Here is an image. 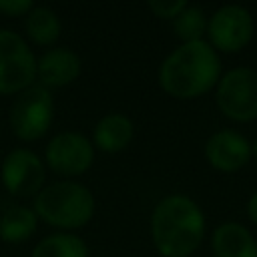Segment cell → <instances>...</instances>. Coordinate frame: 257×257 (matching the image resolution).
<instances>
[{
  "mask_svg": "<svg viewBox=\"0 0 257 257\" xmlns=\"http://www.w3.org/2000/svg\"><path fill=\"white\" fill-rule=\"evenodd\" d=\"M211 247L215 257H257V241L253 233L235 221H227L213 231Z\"/></svg>",
  "mask_w": 257,
  "mask_h": 257,
  "instance_id": "obj_12",
  "label": "cell"
},
{
  "mask_svg": "<svg viewBox=\"0 0 257 257\" xmlns=\"http://www.w3.org/2000/svg\"><path fill=\"white\" fill-rule=\"evenodd\" d=\"M36 231V213L22 205H12L0 215V239L22 243Z\"/></svg>",
  "mask_w": 257,
  "mask_h": 257,
  "instance_id": "obj_14",
  "label": "cell"
},
{
  "mask_svg": "<svg viewBox=\"0 0 257 257\" xmlns=\"http://www.w3.org/2000/svg\"><path fill=\"white\" fill-rule=\"evenodd\" d=\"M34 213L52 227L78 229L94 215L92 193L74 181H58L38 191Z\"/></svg>",
  "mask_w": 257,
  "mask_h": 257,
  "instance_id": "obj_3",
  "label": "cell"
},
{
  "mask_svg": "<svg viewBox=\"0 0 257 257\" xmlns=\"http://www.w3.org/2000/svg\"><path fill=\"white\" fill-rule=\"evenodd\" d=\"M255 32V22L251 12L241 4H225L209 18L207 34L209 44L221 52L243 50Z\"/></svg>",
  "mask_w": 257,
  "mask_h": 257,
  "instance_id": "obj_7",
  "label": "cell"
},
{
  "mask_svg": "<svg viewBox=\"0 0 257 257\" xmlns=\"http://www.w3.org/2000/svg\"><path fill=\"white\" fill-rule=\"evenodd\" d=\"M205 157L209 165L223 173L243 169L251 159V143L237 131H217L205 143Z\"/></svg>",
  "mask_w": 257,
  "mask_h": 257,
  "instance_id": "obj_10",
  "label": "cell"
},
{
  "mask_svg": "<svg viewBox=\"0 0 257 257\" xmlns=\"http://www.w3.org/2000/svg\"><path fill=\"white\" fill-rule=\"evenodd\" d=\"M86 245L76 235L58 233L44 237L32 251V257H86Z\"/></svg>",
  "mask_w": 257,
  "mask_h": 257,
  "instance_id": "obj_16",
  "label": "cell"
},
{
  "mask_svg": "<svg viewBox=\"0 0 257 257\" xmlns=\"http://www.w3.org/2000/svg\"><path fill=\"white\" fill-rule=\"evenodd\" d=\"M207 16L205 10L199 6H189L177 16L173 18V30L175 36H179L183 42H195V40H203V34L207 32Z\"/></svg>",
  "mask_w": 257,
  "mask_h": 257,
  "instance_id": "obj_17",
  "label": "cell"
},
{
  "mask_svg": "<svg viewBox=\"0 0 257 257\" xmlns=\"http://www.w3.org/2000/svg\"><path fill=\"white\" fill-rule=\"evenodd\" d=\"M149 8L159 18H177L187 8V0H151Z\"/></svg>",
  "mask_w": 257,
  "mask_h": 257,
  "instance_id": "obj_18",
  "label": "cell"
},
{
  "mask_svg": "<svg viewBox=\"0 0 257 257\" xmlns=\"http://www.w3.org/2000/svg\"><path fill=\"white\" fill-rule=\"evenodd\" d=\"M36 74L48 86L70 84L80 74V58L70 48H50L38 58Z\"/></svg>",
  "mask_w": 257,
  "mask_h": 257,
  "instance_id": "obj_11",
  "label": "cell"
},
{
  "mask_svg": "<svg viewBox=\"0 0 257 257\" xmlns=\"http://www.w3.org/2000/svg\"><path fill=\"white\" fill-rule=\"evenodd\" d=\"M133 139V122L120 112L102 116L94 126V145L106 153L122 151Z\"/></svg>",
  "mask_w": 257,
  "mask_h": 257,
  "instance_id": "obj_13",
  "label": "cell"
},
{
  "mask_svg": "<svg viewBox=\"0 0 257 257\" xmlns=\"http://www.w3.org/2000/svg\"><path fill=\"white\" fill-rule=\"evenodd\" d=\"M251 157H255V159H257V139L251 143Z\"/></svg>",
  "mask_w": 257,
  "mask_h": 257,
  "instance_id": "obj_21",
  "label": "cell"
},
{
  "mask_svg": "<svg viewBox=\"0 0 257 257\" xmlns=\"http://www.w3.org/2000/svg\"><path fill=\"white\" fill-rule=\"evenodd\" d=\"M219 80L221 58L205 40L183 42L163 60L159 68V82L163 90L183 100L209 92Z\"/></svg>",
  "mask_w": 257,
  "mask_h": 257,
  "instance_id": "obj_1",
  "label": "cell"
},
{
  "mask_svg": "<svg viewBox=\"0 0 257 257\" xmlns=\"http://www.w3.org/2000/svg\"><path fill=\"white\" fill-rule=\"evenodd\" d=\"M217 106L235 122L257 118V70L249 66L231 68L217 82Z\"/></svg>",
  "mask_w": 257,
  "mask_h": 257,
  "instance_id": "obj_4",
  "label": "cell"
},
{
  "mask_svg": "<svg viewBox=\"0 0 257 257\" xmlns=\"http://www.w3.org/2000/svg\"><path fill=\"white\" fill-rule=\"evenodd\" d=\"M94 159L92 143L80 133H60L50 139L46 147L48 167L64 177H74L84 173Z\"/></svg>",
  "mask_w": 257,
  "mask_h": 257,
  "instance_id": "obj_8",
  "label": "cell"
},
{
  "mask_svg": "<svg viewBox=\"0 0 257 257\" xmlns=\"http://www.w3.org/2000/svg\"><path fill=\"white\" fill-rule=\"evenodd\" d=\"M36 58L28 44L12 30L0 28V92L16 94L32 86Z\"/></svg>",
  "mask_w": 257,
  "mask_h": 257,
  "instance_id": "obj_6",
  "label": "cell"
},
{
  "mask_svg": "<svg viewBox=\"0 0 257 257\" xmlns=\"http://www.w3.org/2000/svg\"><path fill=\"white\" fill-rule=\"evenodd\" d=\"M151 233L163 257H189L205 237V215L193 199L169 195L153 211Z\"/></svg>",
  "mask_w": 257,
  "mask_h": 257,
  "instance_id": "obj_2",
  "label": "cell"
},
{
  "mask_svg": "<svg viewBox=\"0 0 257 257\" xmlns=\"http://www.w3.org/2000/svg\"><path fill=\"white\" fill-rule=\"evenodd\" d=\"M0 179L6 191L16 197L38 195L44 183V165L32 151L14 149L2 161Z\"/></svg>",
  "mask_w": 257,
  "mask_h": 257,
  "instance_id": "obj_9",
  "label": "cell"
},
{
  "mask_svg": "<svg viewBox=\"0 0 257 257\" xmlns=\"http://www.w3.org/2000/svg\"><path fill=\"white\" fill-rule=\"evenodd\" d=\"M247 215H249V219L257 225V191L251 195V199H249V203H247Z\"/></svg>",
  "mask_w": 257,
  "mask_h": 257,
  "instance_id": "obj_20",
  "label": "cell"
},
{
  "mask_svg": "<svg viewBox=\"0 0 257 257\" xmlns=\"http://www.w3.org/2000/svg\"><path fill=\"white\" fill-rule=\"evenodd\" d=\"M32 10L30 0H0V12L6 14H24Z\"/></svg>",
  "mask_w": 257,
  "mask_h": 257,
  "instance_id": "obj_19",
  "label": "cell"
},
{
  "mask_svg": "<svg viewBox=\"0 0 257 257\" xmlns=\"http://www.w3.org/2000/svg\"><path fill=\"white\" fill-rule=\"evenodd\" d=\"M54 114L52 96L44 86H28L26 90L18 92L16 100L10 106V128L20 141H36L40 139Z\"/></svg>",
  "mask_w": 257,
  "mask_h": 257,
  "instance_id": "obj_5",
  "label": "cell"
},
{
  "mask_svg": "<svg viewBox=\"0 0 257 257\" xmlns=\"http://www.w3.org/2000/svg\"><path fill=\"white\" fill-rule=\"evenodd\" d=\"M26 32L36 44H52L60 34V20L54 10L36 6L26 16Z\"/></svg>",
  "mask_w": 257,
  "mask_h": 257,
  "instance_id": "obj_15",
  "label": "cell"
}]
</instances>
